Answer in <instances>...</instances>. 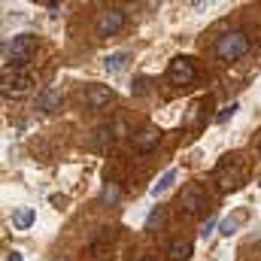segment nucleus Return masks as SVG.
<instances>
[{
    "label": "nucleus",
    "mask_w": 261,
    "mask_h": 261,
    "mask_svg": "<svg viewBox=\"0 0 261 261\" xmlns=\"http://www.w3.org/2000/svg\"><path fill=\"white\" fill-rule=\"evenodd\" d=\"M213 52H216L219 61L234 64V61H240V58L249 52V37H246L243 31H228V34H222V37L213 43Z\"/></svg>",
    "instance_id": "obj_1"
},
{
    "label": "nucleus",
    "mask_w": 261,
    "mask_h": 261,
    "mask_svg": "<svg viewBox=\"0 0 261 261\" xmlns=\"http://www.w3.org/2000/svg\"><path fill=\"white\" fill-rule=\"evenodd\" d=\"M34 52H37V37H34V34H18V37H12V43L3 46V70H9V64L24 67L34 58Z\"/></svg>",
    "instance_id": "obj_2"
},
{
    "label": "nucleus",
    "mask_w": 261,
    "mask_h": 261,
    "mask_svg": "<svg viewBox=\"0 0 261 261\" xmlns=\"http://www.w3.org/2000/svg\"><path fill=\"white\" fill-rule=\"evenodd\" d=\"M246 179V167L240 164V155H228L219 167H216V182H219V192H231V189H240Z\"/></svg>",
    "instance_id": "obj_3"
},
{
    "label": "nucleus",
    "mask_w": 261,
    "mask_h": 261,
    "mask_svg": "<svg viewBox=\"0 0 261 261\" xmlns=\"http://www.w3.org/2000/svg\"><path fill=\"white\" fill-rule=\"evenodd\" d=\"M125 21H128L125 9H119V6H110V9H103V12L97 15V21H94V34H97L100 40H107V37H116V34L125 28Z\"/></svg>",
    "instance_id": "obj_4"
},
{
    "label": "nucleus",
    "mask_w": 261,
    "mask_h": 261,
    "mask_svg": "<svg viewBox=\"0 0 261 261\" xmlns=\"http://www.w3.org/2000/svg\"><path fill=\"white\" fill-rule=\"evenodd\" d=\"M176 206L186 213V216H200V213H206L210 210V195L203 192V186H189V189H182V195L176 200Z\"/></svg>",
    "instance_id": "obj_5"
},
{
    "label": "nucleus",
    "mask_w": 261,
    "mask_h": 261,
    "mask_svg": "<svg viewBox=\"0 0 261 261\" xmlns=\"http://www.w3.org/2000/svg\"><path fill=\"white\" fill-rule=\"evenodd\" d=\"M197 79V67L192 58H186V55H179V58H173L170 64H167V82L170 85H192Z\"/></svg>",
    "instance_id": "obj_6"
},
{
    "label": "nucleus",
    "mask_w": 261,
    "mask_h": 261,
    "mask_svg": "<svg viewBox=\"0 0 261 261\" xmlns=\"http://www.w3.org/2000/svg\"><path fill=\"white\" fill-rule=\"evenodd\" d=\"M130 143H134V149L137 152H152V149H158V143H161V128H155V125H146V128H140L134 137H130Z\"/></svg>",
    "instance_id": "obj_7"
},
{
    "label": "nucleus",
    "mask_w": 261,
    "mask_h": 261,
    "mask_svg": "<svg viewBox=\"0 0 261 261\" xmlns=\"http://www.w3.org/2000/svg\"><path fill=\"white\" fill-rule=\"evenodd\" d=\"M116 100V91L110 88V85H91L88 91H85V107L88 110H103V107H110Z\"/></svg>",
    "instance_id": "obj_8"
},
{
    "label": "nucleus",
    "mask_w": 261,
    "mask_h": 261,
    "mask_svg": "<svg viewBox=\"0 0 261 261\" xmlns=\"http://www.w3.org/2000/svg\"><path fill=\"white\" fill-rule=\"evenodd\" d=\"M28 88H31V76H21V73H9V70H3V88H0V91H3L6 97H9V94L18 97V94H24Z\"/></svg>",
    "instance_id": "obj_9"
},
{
    "label": "nucleus",
    "mask_w": 261,
    "mask_h": 261,
    "mask_svg": "<svg viewBox=\"0 0 261 261\" xmlns=\"http://www.w3.org/2000/svg\"><path fill=\"white\" fill-rule=\"evenodd\" d=\"M61 103H64V94L55 91V88H43L37 94V110L40 113H55V110H61Z\"/></svg>",
    "instance_id": "obj_10"
},
{
    "label": "nucleus",
    "mask_w": 261,
    "mask_h": 261,
    "mask_svg": "<svg viewBox=\"0 0 261 261\" xmlns=\"http://www.w3.org/2000/svg\"><path fill=\"white\" fill-rule=\"evenodd\" d=\"M167 258L170 261H189L192 258V240H173L167 246Z\"/></svg>",
    "instance_id": "obj_11"
},
{
    "label": "nucleus",
    "mask_w": 261,
    "mask_h": 261,
    "mask_svg": "<svg viewBox=\"0 0 261 261\" xmlns=\"http://www.w3.org/2000/svg\"><path fill=\"white\" fill-rule=\"evenodd\" d=\"M113 140H116V134H113V128L107 125V128H97V130H94L91 146H94V149H110V146H113Z\"/></svg>",
    "instance_id": "obj_12"
},
{
    "label": "nucleus",
    "mask_w": 261,
    "mask_h": 261,
    "mask_svg": "<svg viewBox=\"0 0 261 261\" xmlns=\"http://www.w3.org/2000/svg\"><path fill=\"white\" fill-rule=\"evenodd\" d=\"M34 222H37V210H34V206H24V210H18V213L12 216V225H15V228H21V231H24V228H31Z\"/></svg>",
    "instance_id": "obj_13"
},
{
    "label": "nucleus",
    "mask_w": 261,
    "mask_h": 261,
    "mask_svg": "<svg viewBox=\"0 0 261 261\" xmlns=\"http://www.w3.org/2000/svg\"><path fill=\"white\" fill-rule=\"evenodd\" d=\"M164 219H167V206L158 203V206H152V213L146 216V225H143V228H146V231H155V228L164 225Z\"/></svg>",
    "instance_id": "obj_14"
},
{
    "label": "nucleus",
    "mask_w": 261,
    "mask_h": 261,
    "mask_svg": "<svg viewBox=\"0 0 261 261\" xmlns=\"http://www.w3.org/2000/svg\"><path fill=\"white\" fill-rule=\"evenodd\" d=\"M125 64H128V52H113V55H107V58H103L107 73H119Z\"/></svg>",
    "instance_id": "obj_15"
},
{
    "label": "nucleus",
    "mask_w": 261,
    "mask_h": 261,
    "mask_svg": "<svg viewBox=\"0 0 261 261\" xmlns=\"http://www.w3.org/2000/svg\"><path fill=\"white\" fill-rule=\"evenodd\" d=\"M173 182H176V170H167V173H164L158 182H152V189H149V192H152V197H158V195H164V192H167Z\"/></svg>",
    "instance_id": "obj_16"
},
{
    "label": "nucleus",
    "mask_w": 261,
    "mask_h": 261,
    "mask_svg": "<svg viewBox=\"0 0 261 261\" xmlns=\"http://www.w3.org/2000/svg\"><path fill=\"white\" fill-rule=\"evenodd\" d=\"M119 197H122V189H119V182H107V186L100 189V197H97V200H100V203H110V206H113V203H116Z\"/></svg>",
    "instance_id": "obj_17"
},
{
    "label": "nucleus",
    "mask_w": 261,
    "mask_h": 261,
    "mask_svg": "<svg viewBox=\"0 0 261 261\" xmlns=\"http://www.w3.org/2000/svg\"><path fill=\"white\" fill-rule=\"evenodd\" d=\"M237 225H240V219H225V222L219 225V234H225V237H231V234L237 231Z\"/></svg>",
    "instance_id": "obj_18"
},
{
    "label": "nucleus",
    "mask_w": 261,
    "mask_h": 261,
    "mask_svg": "<svg viewBox=\"0 0 261 261\" xmlns=\"http://www.w3.org/2000/svg\"><path fill=\"white\" fill-rule=\"evenodd\" d=\"M237 110H240V107H237V103H231V107H225V110H222V113H219V116H216V122H219V125H225V122H228V119H231V116H234V113H237Z\"/></svg>",
    "instance_id": "obj_19"
},
{
    "label": "nucleus",
    "mask_w": 261,
    "mask_h": 261,
    "mask_svg": "<svg viewBox=\"0 0 261 261\" xmlns=\"http://www.w3.org/2000/svg\"><path fill=\"white\" fill-rule=\"evenodd\" d=\"M216 225H222V222H219V219H206V222H203V228H200V237L213 234V228H216Z\"/></svg>",
    "instance_id": "obj_20"
},
{
    "label": "nucleus",
    "mask_w": 261,
    "mask_h": 261,
    "mask_svg": "<svg viewBox=\"0 0 261 261\" xmlns=\"http://www.w3.org/2000/svg\"><path fill=\"white\" fill-rule=\"evenodd\" d=\"M6 261H24V258H21V252H6Z\"/></svg>",
    "instance_id": "obj_21"
},
{
    "label": "nucleus",
    "mask_w": 261,
    "mask_h": 261,
    "mask_svg": "<svg viewBox=\"0 0 261 261\" xmlns=\"http://www.w3.org/2000/svg\"><path fill=\"white\" fill-rule=\"evenodd\" d=\"M140 261H155V258H152V255H143V258H140Z\"/></svg>",
    "instance_id": "obj_22"
},
{
    "label": "nucleus",
    "mask_w": 261,
    "mask_h": 261,
    "mask_svg": "<svg viewBox=\"0 0 261 261\" xmlns=\"http://www.w3.org/2000/svg\"><path fill=\"white\" fill-rule=\"evenodd\" d=\"M55 261H61V258H55Z\"/></svg>",
    "instance_id": "obj_23"
}]
</instances>
